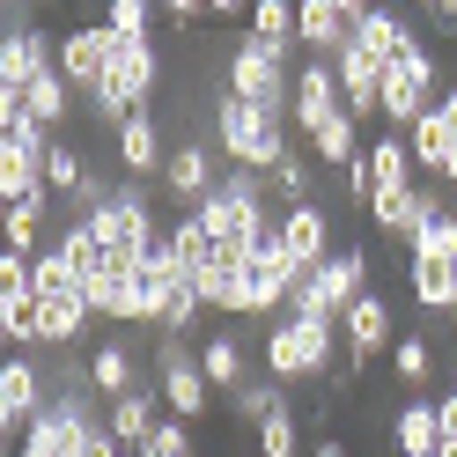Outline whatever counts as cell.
<instances>
[{
	"instance_id": "1",
	"label": "cell",
	"mask_w": 457,
	"mask_h": 457,
	"mask_svg": "<svg viewBox=\"0 0 457 457\" xmlns=\"http://www.w3.org/2000/svg\"><path fill=\"white\" fill-rule=\"evenodd\" d=\"M207 133H214V148H221L228 170H259V178H273V170L295 155L288 119H273V111L228 96V89H214V104H207Z\"/></svg>"
},
{
	"instance_id": "2",
	"label": "cell",
	"mask_w": 457,
	"mask_h": 457,
	"mask_svg": "<svg viewBox=\"0 0 457 457\" xmlns=\"http://www.w3.org/2000/svg\"><path fill=\"white\" fill-rule=\"evenodd\" d=\"M332 354H347V339H339V325H318V318H273L266 339H259V361L273 384H318L332 377ZM339 384V377H332Z\"/></svg>"
},
{
	"instance_id": "3",
	"label": "cell",
	"mask_w": 457,
	"mask_h": 457,
	"mask_svg": "<svg viewBox=\"0 0 457 457\" xmlns=\"http://www.w3.org/2000/svg\"><path fill=\"white\" fill-rule=\"evenodd\" d=\"M221 89L273 111V119H288L295 111V45H266V37H237L228 45V67H221Z\"/></svg>"
},
{
	"instance_id": "4",
	"label": "cell",
	"mask_w": 457,
	"mask_h": 457,
	"mask_svg": "<svg viewBox=\"0 0 457 457\" xmlns=\"http://www.w3.org/2000/svg\"><path fill=\"white\" fill-rule=\"evenodd\" d=\"M45 162H52V133L37 119H15L0 126V199L22 214H52V185H45Z\"/></svg>"
},
{
	"instance_id": "5",
	"label": "cell",
	"mask_w": 457,
	"mask_h": 457,
	"mask_svg": "<svg viewBox=\"0 0 457 457\" xmlns=\"http://www.w3.org/2000/svg\"><path fill=\"white\" fill-rule=\"evenodd\" d=\"M361 295H369V251H361V244H339L318 273H303V288H295V303H288V318L339 325Z\"/></svg>"
},
{
	"instance_id": "6",
	"label": "cell",
	"mask_w": 457,
	"mask_h": 457,
	"mask_svg": "<svg viewBox=\"0 0 457 457\" xmlns=\"http://www.w3.org/2000/svg\"><path fill=\"white\" fill-rule=\"evenodd\" d=\"M436 60H428V45L420 37H406L384 60V133H413L428 111H436Z\"/></svg>"
},
{
	"instance_id": "7",
	"label": "cell",
	"mask_w": 457,
	"mask_h": 457,
	"mask_svg": "<svg viewBox=\"0 0 457 457\" xmlns=\"http://www.w3.org/2000/svg\"><path fill=\"white\" fill-rule=\"evenodd\" d=\"M155 391H162L170 420H207L214 413V384H207V369H199V354L185 339H155Z\"/></svg>"
},
{
	"instance_id": "8",
	"label": "cell",
	"mask_w": 457,
	"mask_h": 457,
	"mask_svg": "<svg viewBox=\"0 0 457 457\" xmlns=\"http://www.w3.org/2000/svg\"><path fill=\"white\" fill-rule=\"evenodd\" d=\"M339 339H347V377H361L377 354H391L398 347V318H391V295L384 288H369L347 318H339Z\"/></svg>"
},
{
	"instance_id": "9",
	"label": "cell",
	"mask_w": 457,
	"mask_h": 457,
	"mask_svg": "<svg viewBox=\"0 0 457 457\" xmlns=\"http://www.w3.org/2000/svg\"><path fill=\"white\" fill-rule=\"evenodd\" d=\"M111 60H119V45H111L104 22H74V30L60 37V74L74 81V96L89 104L104 81H111Z\"/></svg>"
},
{
	"instance_id": "10",
	"label": "cell",
	"mask_w": 457,
	"mask_h": 457,
	"mask_svg": "<svg viewBox=\"0 0 457 457\" xmlns=\"http://www.w3.org/2000/svg\"><path fill=\"white\" fill-rule=\"evenodd\" d=\"M221 178H228V170H221V148H214V140H178V148H170V170H162V199H178V207L192 214Z\"/></svg>"
},
{
	"instance_id": "11",
	"label": "cell",
	"mask_w": 457,
	"mask_h": 457,
	"mask_svg": "<svg viewBox=\"0 0 457 457\" xmlns=\"http://www.w3.org/2000/svg\"><path fill=\"white\" fill-rule=\"evenodd\" d=\"M354 22H361V0H303L295 8V37L310 60H339L354 45Z\"/></svg>"
},
{
	"instance_id": "12",
	"label": "cell",
	"mask_w": 457,
	"mask_h": 457,
	"mask_svg": "<svg viewBox=\"0 0 457 457\" xmlns=\"http://www.w3.org/2000/svg\"><path fill=\"white\" fill-rule=\"evenodd\" d=\"M170 148H178V140L162 133V119H155V111H133V119L111 133V155H119V170H126V178H140V185L170 170Z\"/></svg>"
},
{
	"instance_id": "13",
	"label": "cell",
	"mask_w": 457,
	"mask_h": 457,
	"mask_svg": "<svg viewBox=\"0 0 457 457\" xmlns=\"http://www.w3.org/2000/svg\"><path fill=\"white\" fill-rule=\"evenodd\" d=\"M339 111H347V96H339V67L332 60H303L295 67V111H288V126L310 140L325 119H339Z\"/></svg>"
},
{
	"instance_id": "14",
	"label": "cell",
	"mask_w": 457,
	"mask_h": 457,
	"mask_svg": "<svg viewBox=\"0 0 457 457\" xmlns=\"http://www.w3.org/2000/svg\"><path fill=\"white\" fill-rule=\"evenodd\" d=\"M280 251L303 266V273H318L332 251H339V237H332V214L318 207V199H303V207H280Z\"/></svg>"
},
{
	"instance_id": "15",
	"label": "cell",
	"mask_w": 457,
	"mask_h": 457,
	"mask_svg": "<svg viewBox=\"0 0 457 457\" xmlns=\"http://www.w3.org/2000/svg\"><path fill=\"white\" fill-rule=\"evenodd\" d=\"M428 214H443L436 185H406V192H384L377 207H369V221H377V237H391V244H413L420 228H428Z\"/></svg>"
},
{
	"instance_id": "16",
	"label": "cell",
	"mask_w": 457,
	"mask_h": 457,
	"mask_svg": "<svg viewBox=\"0 0 457 457\" xmlns=\"http://www.w3.org/2000/svg\"><path fill=\"white\" fill-rule=\"evenodd\" d=\"M104 420H111V443H119L126 457H148L155 428H162V391H155V384H140V391H126Z\"/></svg>"
},
{
	"instance_id": "17",
	"label": "cell",
	"mask_w": 457,
	"mask_h": 457,
	"mask_svg": "<svg viewBox=\"0 0 457 457\" xmlns=\"http://www.w3.org/2000/svg\"><path fill=\"white\" fill-rule=\"evenodd\" d=\"M199 369H207L214 398H237L251 384V332H207L199 339Z\"/></svg>"
},
{
	"instance_id": "18",
	"label": "cell",
	"mask_w": 457,
	"mask_h": 457,
	"mask_svg": "<svg viewBox=\"0 0 457 457\" xmlns=\"http://www.w3.org/2000/svg\"><path fill=\"white\" fill-rule=\"evenodd\" d=\"M89 332H96V310L81 303V295H37V347L67 354V347H81Z\"/></svg>"
},
{
	"instance_id": "19",
	"label": "cell",
	"mask_w": 457,
	"mask_h": 457,
	"mask_svg": "<svg viewBox=\"0 0 457 457\" xmlns=\"http://www.w3.org/2000/svg\"><path fill=\"white\" fill-rule=\"evenodd\" d=\"M89 391L104 398V406H119L126 391H140V361L126 339H96V354H89Z\"/></svg>"
},
{
	"instance_id": "20",
	"label": "cell",
	"mask_w": 457,
	"mask_h": 457,
	"mask_svg": "<svg viewBox=\"0 0 457 457\" xmlns=\"http://www.w3.org/2000/svg\"><path fill=\"white\" fill-rule=\"evenodd\" d=\"M391 443H398V457H436V450H443L436 398H406V406H398V420H391Z\"/></svg>"
},
{
	"instance_id": "21",
	"label": "cell",
	"mask_w": 457,
	"mask_h": 457,
	"mask_svg": "<svg viewBox=\"0 0 457 457\" xmlns=\"http://www.w3.org/2000/svg\"><path fill=\"white\" fill-rule=\"evenodd\" d=\"M406 288H413L420 310L457 318V266H450V259H406Z\"/></svg>"
},
{
	"instance_id": "22",
	"label": "cell",
	"mask_w": 457,
	"mask_h": 457,
	"mask_svg": "<svg viewBox=\"0 0 457 457\" xmlns=\"http://www.w3.org/2000/svg\"><path fill=\"white\" fill-rule=\"evenodd\" d=\"M192 288L214 318H244V259H214L207 273H192Z\"/></svg>"
},
{
	"instance_id": "23",
	"label": "cell",
	"mask_w": 457,
	"mask_h": 457,
	"mask_svg": "<svg viewBox=\"0 0 457 457\" xmlns=\"http://www.w3.org/2000/svg\"><path fill=\"white\" fill-rule=\"evenodd\" d=\"M22 111H30V119H37L45 133H60V126L74 119V111H81V96H74V81H67L60 67H52L45 81H30V96H22Z\"/></svg>"
},
{
	"instance_id": "24",
	"label": "cell",
	"mask_w": 457,
	"mask_h": 457,
	"mask_svg": "<svg viewBox=\"0 0 457 457\" xmlns=\"http://www.w3.org/2000/svg\"><path fill=\"white\" fill-rule=\"evenodd\" d=\"M162 244H170V259H178L185 273H207V266L221 259V244L207 237V221H199V214H178V221L162 228Z\"/></svg>"
},
{
	"instance_id": "25",
	"label": "cell",
	"mask_w": 457,
	"mask_h": 457,
	"mask_svg": "<svg viewBox=\"0 0 457 457\" xmlns=\"http://www.w3.org/2000/svg\"><path fill=\"white\" fill-rule=\"evenodd\" d=\"M369 178H377V199L413 185V148H406V133H377V140H369Z\"/></svg>"
},
{
	"instance_id": "26",
	"label": "cell",
	"mask_w": 457,
	"mask_h": 457,
	"mask_svg": "<svg viewBox=\"0 0 457 457\" xmlns=\"http://www.w3.org/2000/svg\"><path fill=\"white\" fill-rule=\"evenodd\" d=\"M391 377H398V384H406V391L420 398L428 384H436V347H428L420 332H398V347H391Z\"/></svg>"
},
{
	"instance_id": "27",
	"label": "cell",
	"mask_w": 457,
	"mask_h": 457,
	"mask_svg": "<svg viewBox=\"0 0 457 457\" xmlns=\"http://www.w3.org/2000/svg\"><path fill=\"white\" fill-rule=\"evenodd\" d=\"M228 413H237L244 428H266L273 413H288V384H273V377H251L237 398H228Z\"/></svg>"
},
{
	"instance_id": "28",
	"label": "cell",
	"mask_w": 457,
	"mask_h": 457,
	"mask_svg": "<svg viewBox=\"0 0 457 457\" xmlns=\"http://www.w3.org/2000/svg\"><path fill=\"white\" fill-rule=\"evenodd\" d=\"M406 37L413 30H406V15H398V8H361V22H354V45H369L377 60H391Z\"/></svg>"
},
{
	"instance_id": "29",
	"label": "cell",
	"mask_w": 457,
	"mask_h": 457,
	"mask_svg": "<svg viewBox=\"0 0 457 457\" xmlns=\"http://www.w3.org/2000/svg\"><path fill=\"white\" fill-rule=\"evenodd\" d=\"M37 295H81V266L67 259L60 244L37 251ZM81 303H89V295H81Z\"/></svg>"
},
{
	"instance_id": "30",
	"label": "cell",
	"mask_w": 457,
	"mask_h": 457,
	"mask_svg": "<svg viewBox=\"0 0 457 457\" xmlns=\"http://www.w3.org/2000/svg\"><path fill=\"white\" fill-rule=\"evenodd\" d=\"M81 178H89V155H74L67 140H52V162H45V185H52V199H67V207H74Z\"/></svg>"
},
{
	"instance_id": "31",
	"label": "cell",
	"mask_w": 457,
	"mask_h": 457,
	"mask_svg": "<svg viewBox=\"0 0 457 457\" xmlns=\"http://www.w3.org/2000/svg\"><path fill=\"white\" fill-rule=\"evenodd\" d=\"M406 259H450V266H457V214H450V207L428 214V228L406 244Z\"/></svg>"
},
{
	"instance_id": "32",
	"label": "cell",
	"mask_w": 457,
	"mask_h": 457,
	"mask_svg": "<svg viewBox=\"0 0 457 457\" xmlns=\"http://www.w3.org/2000/svg\"><path fill=\"white\" fill-rule=\"evenodd\" d=\"M251 37H266V45H303V37H295V8H288V0H251Z\"/></svg>"
},
{
	"instance_id": "33",
	"label": "cell",
	"mask_w": 457,
	"mask_h": 457,
	"mask_svg": "<svg viewBox=\"0 0 457 457\" xmlns=\"http://www.w3.org/2000/svg\"><path fill=\"white\" fill-rule=\"evenodd\" d=\"M266 185L280 192V207H303V199H310V185H318V170H310V155L295 148V155H288V162H280V170H273V178H266Z\"/></svg>"
},
{
	"instance_id": "34",
	"label": "cell",
	"mask_w": 457,
	"mask_h": 457,
	"mask_svg": "<svg viewBox=\"0 0 457 457\" xmlns=\"http://www.w3.org/2000/svg\"><path fill=\"white\" fill-rule=\"evenodd\" d=\"M251 443H259V457H303V420L295 413H273Z\"/></svg>"
},
{
	"instance_id": "35",
	"label": "cell",
	"mask_w": 457,
	"mask_h": 457,
	"mask_svg": "<svg viewBox=\"0 0 457 457\" xmlns=\"http://www.w3.org/2000/svg\"><path fill=\"white\" fill-rule=\"evenodd\" d=\"M162 8H148V0H111L104 8V30H119V37H155L148 22H155Z\"/></svg>"
},
{
	"instance_id": "36",
	"label": "cell",
	"mask_w": 457,
	"mask_h": 457,
	"mask_svg": "<svg viewBox=\"0 0 457 457\" xmlns=\"http://www.w3.org/2000/svg\"><path fill=\"white\" fill-rule=\"evenodd\" d=\"M0 228H8V251H22V259H37V251H45V221H37V214L8 207V214H0Z\"/></svg>"
},
{
	"instance_id": "37",
	"label": "cell",
	"mask_w": 457,
	"mask_h": 457,
	"mask_svg": "<svg viewBox=\"0 0 457 457\" xmlns=\"http://www.w3.org/2000/svg\"><path fill=\"white\" fill-rule=\"evenodd\" d=\"M428 22H436V37H457V0H428Z\"/></svg>"
},
{
	"instance_id": "38",
	"label": "cell",
	"mask_w": 457,
	"mask_h": 457,
	"mask_svg": "<svg viewBox=\"0 0 457 457\" xmlns=\"http://www.w3.org/2000/svg\"><path fill=\"white\" fill-rule=\"evenodd\" d=\"M436 420H443V436H457V384L436 398Z\"/></svg>"
},
{
	"instance_id": "39",
	"label": "cell",
	"mask_w": 457,
	"mask_h": 457,
	"mask_svg": "<svg viewBox=\"0 0 457 457\" xmlns=\"http://www.w3.org/2000/svg\"><path fill=\"white\" fill-rule=\"evenodd\" d=\"M318 457H347V443H339V436H318Z\"/></svg>"
},
{
	"instance_id": "40",
	"label": "cell",
	"mask_w": 457,
	"mask_h": 457,
	"mask_svg": "<svg viewBox=\"0 0 457 457\" xmlns=\"http://www.w3.org/2000/svg\"><path fill=\"white\" fill-rule=\"evenodd\" d=\"M436 457H457V436H443V450H436Z\"/></svg>"
},
{
	"instance_id": "41",
	"label": "cell",
	"mask_w": 457,
	"mask_h": 457,
	"mask_svg": "<svg viewBox=\"0 0 457 457\" xmlns=\"http://www.w3.org/2000/svg\"><path fill=\"white\" fill-rule=\"evenodd\" d=\"M443 185H457V162H450V178H443Z\"/></svg>"
},
{
	"instance_id": "42",
	"label": "cell",
	"mask_w": 457,
	"mask_h": 457,
	"mask_svg": "<svg viewBox=\"0 0 457 457\" xmlns=\"http://www.w3.org/2000/svg\"><path fill=\"white\" fill-rule=\"evenodd\" d=\"M450 325H457V318H450Z\"/></svg>"
}]
</instances>
